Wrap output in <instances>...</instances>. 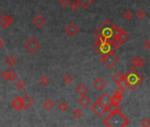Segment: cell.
Returning <instances> with one entry per match:
<instances>
[{"instance_id": "cell-16", "label": "cell", "mask_w": 150, "mask_h": 127, "mask_svg": "<svg viewBox=\"0 0 150 127\" xmlns=\"http://www.w3.org/2000/svg\"><path fill=\"white\" fill-rule=\"evenodd\" d=\"M12 107L15 110H21L24 109V104H23V99L22 97H16L13 102H12Z\"/></svg>"}, {"instance_id": "cell-20", "label": "cell", "mask_w": 150, "mask_h": 127, "mask_svg": "<svg viewBox=\"0 0 150 127\" xmlns=\"http://www.w3.org/2000/svg\"><path fill=\"white\" fill-rule=\"evenodd\" d=\"M90 102H91V100H90V98L88 97L87 95H82V96H81V97L79 98V100H78V103H79L81 107H83V108L88 107L89 104H90Z\"/></svg>"}, {"instance_id": "cell-4", "label": "cell", "mask_w": 150, "mask_h": 127, "mask_svg": "<svg viewBox=\"0 0 150 127\" xmlns=\"http://www.w3.org/2000/svg\"><path fill=\"white\" fill-rule=\"evenodd\" d=\"M114 25L110 20H105L102 23V25L96 29L95 32L96 36L102 37L106 40H112L114 37V32H113Z\"/></svg>"}, {"instance_id": "cell-29", "label": "cell", "mask_w": 150, "mask_h": 127, "mask_svg": "<svg viewBox=\"0 0 150 127\" xmlns=\"http://www.w3.org/2000/svg\"><path fill=\"white\" fill-rule=\"evenodd\" d=\"M117 86H118V88H120L122 90H125L126 87H128V84H127V81H126V79H125V74L123 77V79L117 83Z\"/></svg>"}, {"instance_id": "cell-15", "label": "cell", "mask_w": 150, "mask_h": 127, "mask_svg": "<svg viewBox=\"0 0 150 127\" xmlns=\"http://www.w3.org/2000/svg\"><path fill=\"white\" fill-rule=\"evenodd\" d=\"M102 104H103L105 107H110L111 104H112V97H110L108 94L104 93L98 99H97Z\"/></svg>"}, {"instance_id": "cell-33", "label": "cell", "mask_w": 150, "mask_h": 127, "mask_svg": "<svg viewBox=\"0 0 150 127\" xmlns=\"http://www.w3.org/2000/svg\"><path fill=\"white\" fill-rule=\"evenodd\" d=\"M63 80H64V82L65 84H71V83L73 81V77H72L71 74L67 73V74H65V75L64 76Z\"/></svg>"}, {"instance_id": "cell-32", "label": "cell", "mask_w": 150, "mask_h": 127, "mask_svg": "<svg viewBox=\"0 0 150 127\" xmlns=\"http://www.w3.org/2000/svg\"><path fill=\"white\" fill-rule=\"evenodd\" d=\"M15 86H16V88H17L18 90H22V89H24L25 87H26V82H25L23 80H18L16 81Z\"/></svg>"}, {"instance_id": "cell-12", "label": "cell", "mask_w": 150, "mask_h": 127, "mask_svg": "<svg viewBox=\"0 0 150 127\" xmlns=\"http://www.w3.org/2000/svg\"><path fill=\"white\" fill-rule=\"evenodd\" d=\"M1 78L6 80L14 81L18 79V75L15 72H13V71H4L1 73Z\"/></svg>"}, {"instance_id": "cell-37", "label": "cell", "mask_w": 150, "mask_h": 127, "mask_svg": "<svg viewBox=\"0 0 150 127\" xmlns=\"http://www.w3.org/2000/svg\"><path fill=\"white\" fill-rule=\"evenodd\" d=\"M3 46V41L1 40V38H0V48H1Z\"/></svg>"}, {"instance_id": "cell-30", "label": "cell", "mask_w": 150, "mask_h": 127, "mask_svg": "<svg viewBox=\"0 0 150 127\" xmlns=\"http://www.w3.org/2000/svg\"><path fill=\"white\" fill-rule=\"evenodd\" d=\"M135 15H136L137 19H139V20H144V19L146 17V11L143 10V9H139Z\"/></svg>"}, {"instance_id": "cell-1", "label": "cell", "mask_w": 150, "mask_h": 127, "mask_svg": "<svg viewBox=\"0 0 150 127\" xmlns=\"http://www.w3.org/2000/svg\"><path fill=\"white\" fill-rule=\"evenodd\" d=\"M129 119L119 110V109L110 111V114L106 116L102 121L104 125L109 127H125L129 123Z\"/></svg>"}, {"instance_id": "cell-36", "label": "cell", "mask_w": 150, "mask_h": 127, "mask_svg": "<svg viewBox=\"0 0 150 127\" xmlns=\"http://www.w3.org/2000/svg\"><path fill=\"white\" fill-rule=\"evenodd\" d=\"M144 47L146 49H150V40H146L144 42Z\"/></svg>"}, {"instance_id": "cell-5", "label": "cell", "mask_w": 150, "mask_h": 127, "mask_svg": "<svg viewBox=\"0 0 150 127\" xmlns=\"http://www.w3.org/2000/svg\"><path fill=\"white\" fill-rule=\"evenodd\" d=\"M101 61L108 69H112L119 61V58L113 52V53H110L108 55L101 56Z\"/></svg>"}, {"instance_id": "cell-26", "label": "cell", "mask_w": 150, "mask_h": 127, "mask_svg": "<svg viewBox=\"0 0 150 127\" xmlns=\"http://www.w3.org/2000/svg\"><path fill=\"white\" fill-rule=\"evenodd\" d=\"M80 7H81V5L78 0H73L71 4H70V9L72 12H77L80 9Z\"/></svg>"}, {"instance_id": "cell-18", "label": "cell", "mask_w": 150, "mask_h": 127, "mask_svg": "<svg viewBox=\"0 0 150 127\" xmlns=\"http://www.w3.org/2000/svg\"><path fill=\"white\" fill-rule=\"evenodd\" d=\"M46 20L41 15V14H37L36 16L34 17L33 19V23L37 27V28H41L42 26H43V24L45 23Z\"/></svg>"}, {"instance_id": "cell-24", "label": "cell", "mask_w": 150, "mask_h": 127, "mask_svg": "<svg viewBox=\"0 0 150 127\" xmlns=\"http://www.w3.org/2000/svg\"><path fill=\"white\" fill-rule=\"evenodd\" d=\"M57 109H58L61 112L64 113V112H66V111L69 109V105H68V103H67L66 102L62 101L61 102H59V103H58V105H57Z\"/></svg>"}, {"instance_id": "cell-35", "label": "cell", "mask_w": 150, "mask_h": 127, "mask_svg": "<svg viewBox=\"0 0 150 127\" xmlns=\"http://www.w3.org/2000/svg\"><path fill=\"white\" fill-rule=\"evenodd\" d=\"M139 124L144 126V127H148V126H150V119L146 118V117L142 118L139 122Z\"/></svg>"}, {"instance_id": "cell-27", "label": "cell", "mask_w": 150, "mask_h": 127, "mask_svg": "<svg viewBox=\"0 0 150 127\" xmlns=\"http://www.w3.org/2000/svg\"><path fill=\"white\" fill-rule=\"evenodd\" d=\"M78 1H79L81 6L83 7L84 9L88 8V7L92 5V3L94 2L93 0H78Z\"/></svg>"}, {"instance_id": "cell-31", "label": "cell", "mask_w": 150, "mask_h": 127, "mask_svg": "<svg viewBox=\"0 0 150 127\" xmlns=\"http://www.w3.org/2000/svg\"><path fill=\"white\" fill-rule=\"evenodd\" d=\"M39 83H40L42 86H43V87L48 86L49 83H50V79H49V77L46 76V75H43V76L40 77V79H39Z\"/></svg>"}, {"instance_id": "cell-10", "label": "cell", "mask_w": 150, "mask_h": 127, "mask_svg": "<svg viewBox=\"0 0 150 127\" xmlns=\"http://www.w3.org/2000/svg\"><path fill=\"white\" fill-rule=\"evenodd\" d=\"M124 93H125V90H122L120 88H117L113 96H112V104L119 107V104L121 103L122 100H123V96H124Z\"/></svg>"}, {"instance_id": "cell-6", "label": "cell", "mask_w": 150, "mask_h": 127, "mask_svg": "<svg viewBox=\"0 0 150 127\" xmlns=\"http://www.w3.org/2000/svg\"><path fill=\"white\" fill-rule=\"evenodd\" d=\"M24 47L25 49L30 52V53H34V52H36L40 47H41V42L35 37H30L24 44Z\"/></svg>"}, {"instance_id": "cell-23", "label": "cell", "mask_w": 150, "mask_h": 127, "mask_svg": "<svg viewBox=\"0 0 150 127\" xmlns=\"http://www.w3.org/2000/svg\"><path fill=\"white\" fill-rule=\"evenodd\" d=\"M71 115H72V116H73L75 119H80V118H81V116H83V111H82L81 109H79V108H75V109L72 110Z\"/></svg>"}, {"instance_id": "cell-22", "label": "cell", "mask_w": 150, "mask_h": 127, "mask_svg": "<svg viewBox=\"0 0 150 127\" xmlns=\"http://www.w3.org/2000/svg\"><path fill=\"white\" fill-rule=\"evenodd\" d=\"M6 64L9 66V67H13L16 64H17V59L13 56H10L6 59Z\"/></svg>"}, {"instance_id": "cell-7", "label": "cell", "mask_w": 150, "mask_h": 127, "mask_svg": "<svg viewBox=\"0 0 150 127\" xmlns=\"http://www.w3.org/2000/svg\"><path fill=\"white\" fill-rule=\"evenodd\" d=\"M90 109H91V111H93L98 116H101L103 114H105L107 111H109V108L108 107H105L98 100H96V102L90 107Z\"/></svg>"}, {"instance_id": "cell-34", "label": "cell", "mask_w": 150, "mask_h": 127, "mask_svg": "<svg viewBox=\"0 0 150 127\" xmlns=\"http://www.w3.org/2000/svg\"><path fill=\"white\" fill-rule=\"evenodd\" d=\"M58 4L61 7L65 8L70 6L71 4V0H58Z\"/></svg>"}, {"instance_id": "cell-38", "label": "cell", "mask_w": 150, "mask_h": 127, "mask_svg": "<svg viewBox=\"0 0 150 127\" xmlns=\"http://www.w3.org/2000/svg\"><path fill=\"white\" fill-rule=\"evenodd\" d=\"M93 1H94V2H95V1H96V0H93Z\"/></svg>"}, {"instance_id": "cell-9", "label": "cell", "mask_w": 150, "mask_h": 127, "mask_svg": "<svg viewBox=\"0 0 150 127\" xmlns=\"http://www.w3.org/2000/svg\"><path fill=\"white\" fill-rule=\"evenodd\" d=\"M80 31V28L79 27L74 24L73 22H70L64 28V32L69 35V36H74L76 35Z\"/></svg>"}, {"instance_id": "cell-11", "label": "cell", "mask_w": 150, "mask_h": 127, "mask_svg": "<svg viewBox=\"0 0 150 127\" xmlns=\"http://www.w3.org/2000/svg\"><path fill=\"white\" fill-rule=\"evenodd\" d=\"M131 65L135 68H143L146 66V62L142 57H133L131 59Z\"/></svg>"}, {"instance_id": "cell-28", "label": "cell", "mask_w": 150, "mask_h": 127, "mask_svg": "<svg viewBox=\"0 0 150 127\" xmlns=\"http://www.w3.org/2000/svg\"><path fill=\"white\" fill-rule=\"evenodd\" d=\"M132 18H133V13L131 12V11H125L124 13H123V19L125 20V21H127V22H129V21H131L132 20Z\"/></svg>"}, {"instance_id": "cell-3", "label": "cell", "mask_w": 150, "mask_h": 127, "mask_svg": "<svg viewBox=\"0 0 150 127\" xmlns=\"http://www.w3.org/2000/svg\"><path fill=\"white\" fill-rule=\"evenodd\" d=\"M125 79L128 84V87L131 90H135L143 81V76L139 71L135 69V67L130 68L127 71L125 74Z\"/></svg>"}, {"instance_id": "cell-13", "label": "cell", "mask_w": 150, "mask_h": 127, "mask_svg": "<svg viewBox=\"0 0 150 127\" xmlns=\"http://www.w3.org/2000/svg\"><path fill=\"white\" fill-rule=\"evenodd\" d=\"M13 20L10 16L2 15L1 17H0V28H3V29H6L13 23Z\"/></svg>"}, {"instance_id": "cell-21", "label": "cell", "mask_w": 150, "mask_h": 127, "mask_svg": "<svg viewBox=\"0 0 150 127\" xmlns=\"http://www.w3.org/2000/svg\"><path fill=\"white\" fill-rule=\"evenodd\" d=\"M42 106H43V108H44L46 110L50 111V110H52L53 108L55 107V103H54V102H53L51 99H49V98H48V99H46V100L43 102Z\"/></svg>"}, {"instance_id": "cell-8", "label": "cell", "mask_w": 150, "mask_h": 127, "mask_svg": "<svg viewBox=\"0 0 150 127\" xmlns=\"http://www.w3.org/2000/svg\"><path fill=\"white\" fill-rule=\"evenodd\" d=\"M129 35L126 33V31H125L124 29L120 28L119 31L117 32V34L116 35V36L113 38V40L118 44V46H122L124 43H125L128 40H129Z\"/></svg>"}, {"instance_id": "cell-19", "label": "cell", "mask_w": 150, "mask_h": 127, "mask_svg": "<svg viewBox=\"0 0 150 127\" xmlns=\"http://www.w3.org/2000/svg\"><path fill=\"white\" fill-rule=\"evenodd\" d=\"M22 99H23L24 109H29V108L33 105V103H34L33 99H32V98H31L28 94H25V95L22 96Z\"/></svg>"}, {"instance_id": "cell-25", "label": "cell", "mask_w": 150, "mask_h": 127, "mask_svg": "<svg viewBox=\"0 0 150 127\" xmlns=\"http://www.w3.org/2000/svg\"><path fill=\"white\" fill-rule=\"evenodd\" d=\"M124 76H125V74H123L121 72L117 71V72H116V73H114V75L112 76V80L117 84V83H118V82L123 79V77H124Z\"/></svg>"}, {"instance_id": "cell-2", "label": "cell", "mask_w": 150, "mask_h": 127, "mask_svg": "<svg viewBox=\"0 0 150 127\" xmlns=\"http://www.w3.org/2000/svg\"><path fill=\"white\" fill-rule=\"evenodd\" d=\"M118 47H119L118 44L113 39L106 40L99 36H96V43L94 45V49L96 52L99 54L100 56L113 53Z\"/></svg>"}, {"instance_id": "cell-14", "label": "cell", "mask_w": 150, "mask_h": 127, "mask_svg": "<svg viewBox=\"0 0 150 127\" xmlns=\"http://www.w3.org/2000/svg\"><path fill=\"white\" fill-rule=\"evenodd\" d=\"M93 85L95 87V88L98 91H103L106 86H107V82L103 79V78H96L94 82H93Z\"/></svg>"}, {"instance_id": "cell-17", "label": "cell", "mask_w": 150, "mask_h": 127, "mask_svg": "<svg viewBox=\"0 0 150 127\" xmlns=\"http://www.w3.org/2000/svg\"><path fill=\"white\" fill-rule=\"evenodd\" d=\"M75 92H76L80 96L87 95V94L88 93V88L84 83H80L76 87V88H75Z\"/></svg>"}]
</instances>
